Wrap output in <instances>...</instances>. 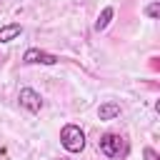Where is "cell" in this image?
I'll return each mask as SVG.
<instances>
[{"label": "cell", "mask_w": 160, "mask_h": 160, "mask_svg": "<svg viewBox=\"0 0 160 160\" xmlns=\"http://www.w3.org/2000/svg\"><path fill=\"white\" fill-rule=\"evenodd\" d=\"M98 148L110 160H125L130 155V140L125 135H120V132H105L98 140Z\"/></svg>", "instance_id": "1"}, {"label": "cell", "mask_w": 160, "mask_h": 160, "mask_svg": "<svg viewBox=\"0 0 160 160\" xmlns=\"http://www.w3.org/2000/svg\"><path fill=\"white\" fill-rule=\"evenodd\" d=\"M60 145L68 152H82L85 150V132H82V128L75 125V122L62 125V130H60Z\"/></svg>", "instance_id": "2"}, {"label": "cell", "mask_w": 160, "mask_h": 160, "mask_svg": "<svg viewBox=\"0 0 160 160\" xmlns=\"http://www.w3.org/2000/svg\"><path fill=\"white\" fill-rule=\"evenodd\" d=\"M22 62L25 65H58L60 58L48 50H40V48H28L22 52Z\"/></svg>", "instance_id": "3"}, {"label": "cell", "mask_w": 160, "mask_h": 160, "mask_svg": "<svg viewBox=\"0 0 160 160\" xmlns=\"http://www.w3.org/2000/svg\"><path fill=\"white\" fill-rule=\"evenodd\" d=\"M18 102H20V108H25L28 112H40V108H42V95L38 92V90H32V88H20V92H18Z\"/></svg>", "instance_id": "4"}, {"label": "cell", "mask_w": 160, "mask_h": 160, "mask_svg": "<svg viewBox=\"0 0 160 160\" xmlns=\"http://www.w3.org/2000/svg\"><path fill=\"white\" fill-rule=\"evenodd\" d=\"M118 115H120V105L112 102V100H108V102H102V105L98 108V118L105 120V122H108V120H115Z\"/></svg>", "instance_id": "5"}, {"label": "cell", "mask_w": 160, "mask_h": 160, "mask_svg": "<svg viewBox=\"0 0 160 160\" xmlns=\"http://www.w3.org/2000/svg\"><path fill=\"white\" fill-rule=\"evenodd\" d=\"M20 32H22V25H20V22L2 25V28H0V42H10V40H15Z\"/></svg>", "instance_id": "6"}, {"label": "cell", "mask_w": 160, "mask_h": 160, "mask_svg": "<svg viewBox=\"0 0 160 160\" xmlns=\"http://www.w3.org/2000/svg\"><path fill=\"white\" fill-rule=\"evenodd\" d=\"M112 15H115V8H112V5L102 8V12H100V15H98V20H95V32H102V30H105V28L110 25Z\"/></svg>", "instance_id": "7"}, {"label": "cell", "mask_w": 160, "mask_h": 160, "mask_svg": "<svg viewBox=\"0 0 160 160\" xmlns=\"http://www.w3.org/2000/svg\"><path fill=\"white\" fill-rule=\"evenodd\" d=\"M158 12H160V2H158V0H152V2L145 8V15H148L150 20H155V18H158Z\"/></svg>", "instance_id": "8"}, {"label": "cell", "mask_w": 160, "mask_h": 160, "mask_svg": "<svg viewBox=\"0 0 160 160\" xmlns=\"http://www.w3.org/2000/svg\"><path fill=\"white\" fill-rule=\"evenodd\" d=\"M142 158H145V160H160L158 150H155V148H150V145H145V148H142Z\"/></svg>", "instance_id": "9"}, {"label": "cell", "mask_w": 160, "mask_h": 160, "mask_svg": "<svg viewBox=\"0 0 160 160\" xmlns=\"http://www.w3.org/2000/svg\"><path fill=\"white\" fill-rule=\"evenodd\" d=\"M58 160H68V158H58Z\"/></svg>", "instance_id": "10"}]
</instances>
